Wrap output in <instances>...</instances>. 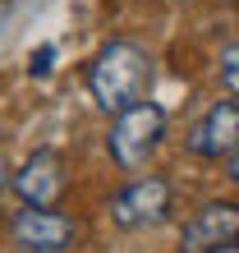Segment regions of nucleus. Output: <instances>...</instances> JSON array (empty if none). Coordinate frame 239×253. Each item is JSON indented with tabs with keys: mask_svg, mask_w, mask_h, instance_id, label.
I'll use <instances>...</instances> for the list:
<instances>
[{
	"mask_svg": "<svg viewBox=\"0 0 239 253\" xmlns=\"http://www.w3.org/2000/svg\"><path fill=\"white\" fill-rule=\"evenodd\" d=\"M147 83H152V55L129 37L106 42L87 65V92L101 111H115V115L129 111L133 101H143Z\"/></svg>",
	"mask_w": 239,
	"mask_h": 253,
	"instance_id": "f257e3e1",
	"label": "nucleus"
},
{
	"mask_svg": "<svg viewBox=\"0 0 239 253\" xmlns=\"http://www.w3.org/2000/svg\"><path fill=\"white\" fill-rule=\"evenodd\" d=\"M161 138H166V111L143 97V101H133L129 111L115 115L106 147H111V161L120 170H143L147 161L157 157Z\"/></svg>",
	"mask_w": 239,
	"mask_h": 253,
	"instance_id": "f03ea898",
	"label": "nucleus"
},
{
	"mask_svg": "<svg viewBox=\"0 0 239 253\" xmlns=\"http://www.w3.org/2000/svg\"><path fill=\"white\" fill-rule=\"evenodd\" d=\"M170 203H175V193H170V184L161 180V175H138V180H129L124 189H115L111 221H115L120 230L161 226V221L170 216Z\"/></svg>",
	"mask_w": 239,
	"mask_h": 253,
	"instance_id": "7ed1b4c3",
	"label": "nucleus"
},
{
	"mask_svg": "<svg viewBox=\"0 0 239 253\" xmlns=\"http://www.w3.org/2000/svg\"><path fill=\"white\" fill-rule=\"evenodd\" d=\"M230 244H239V203L230 198L202 203L179 230V253H216Z\"/></svg>",
	"mask_w": 239,
	"mask_h": 253,
	"instance_id": "20e7f679",
	"label": "nucleus"
},
{
	"mask_svg": "<svg viewBox=\"0 0 239 253\" xmlns=\"http://www.w3.org/2000/svg\"><path fill=\"white\" fill-rule=\"evenodd\" d=\"M184 147L202 161H230L235 147H239V101H212L189 125Z\"/></svg>",
	"mask_w": 239,
	"mask_h": 253,
	"instance_id": "39448f33",
	"label": "nucleus"
},
{
	"mask_svg": "<svg viewBox=\"0 0 239 253\" xmlns=\"http://www.w3.org/2000/svg\"><path fill=\"white\" fill-rule=\"evenodd\" d=\"M9 235L23 253H65L79 240V221H69L55 207H23V212H14Z\"/></svg>",
	"mask_w": 239,
	"mask_h": 253,
	"instance_id": "423d86ee",
	"label": "nucleus"
},
{
	"mask_svg": "<svg viewBox=\"0 0 239 253\" xmlns=\"http://www.w3.org/2000/svg\"><path fill=\"white\" fill-rule=\"evenodd\" d=\"M69 175H65V161H60V152H51V147H41V152H33L23 161V170L14 175V193L23 198V207H55L60 193H65Z\"/></svg>",
	"mask_w": 239,
	"mask_h": 253,
	"instance_id": "0eeeda50",
	"label": "nucleus"
},
{
	"mask_svg": "<svg viewBox=\"0 0 239 253\" xmlns=\"http://www.w3.org/2000/svg\"><path fill=\"white\" fill-rule=\"evenodd\" d=\"M221 87H226L230 97H239V42H230L226 51H221Z\"/></svg>",
	"mask_w": 239,
	"mask_h": 253,
	"instance_id": "6e6552de",
	"label": "nucleus"
},
{
	"mask_svg": "<svg viewBox=\"0 0 239 253\" xmlns=\"http://www.w3.org/2000/svg\"><path fill=\"white\" fill-rule=\"evenodd\" d=\"M226 175H230V184H239V147H235V157L226 161Z\"/></svg>",
	"mask_w": 239,
	"mask_h": 253,
	"instance_id": "1a4fd4ad",
	"label": "nucleus"
},
{
	"mask_svg": "<svg viewBox=\"0 0 239 253\" xmlns=\"http://www.w3.org/2000/svg\"><path fill=\"white\" fill-rule=\"evenodd\" d=\"M9 184H14V175H9V166H5V157H0V198H5Z\"/></svg>",
	"mask_w": 239,
	"mask_h": 253,
	"instance_id": "9d476101",
	"label": "nucleus"
},
{
	"mask_svg": "<svg viewBox=\"0 0 239 253\" xmlns=\"http://www.w3.org/2000/svg\"><path fill=\"white\" fill-rule=\"evenodd\" d=\"M216 253H239V244H230V249H216Z\"/></svg>",
	"mask_w": 239,
	"mask_h": 253,
	"instance_id": "9b49d317",
	"label": "nucleus"
},
{
	"mask_svg": "<svg viewBox=\"0 0 239 253\" xmlns=\"http://www.w3.org/2000/svg\"><path fill=\"white\" fill-rule=\"evenodd\" d=\"M230 5H239V0H230Z\"/></svg>",
	"mask_w": 239,
	"mask_h": 253,
	"instance_id": "f8f14e48",
	"label": "nucleus"
}]
</instances>
